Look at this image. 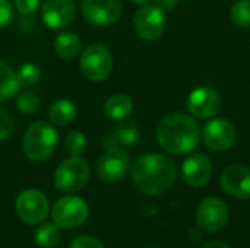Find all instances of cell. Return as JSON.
<instances>
[{
  "label": "cell",
  "mask_w": 250,
  "mask_h": 248,
  "mask_svg": "<svg viewBox=\"0 0 250 248\" xmlns=\"http://www.w3.org/2000/svg\"><path fill=\"white\" fill-rule=\"evenodd\" d=\"M177 178V167L170 156L163 153H145L139 156L132 168L135 187L151 196L163 194L171 189Z\"/></svg>",
  "instance_id": "cell-1"
},
{
  "label": "cell",
  "mask_w": 250,
  "mask_h": 248,
  "mask_svg": "<svg viewBox=\"0 0 250 248\" xmlns=\"http://www.w3.org/2000/svg\"><path fill=\"white\" fill-rule=\"evenodd\" d=\"M201 139V129L192 115L183 113L167 114L157 127V140L160 146L174 155L192 152Z\"/></svg>",
  "instance_id": "cell-2"
},
{
  "label": "cell",
  "mask_w": 250,
  "mask_h": 248,
  "mask_svg": "<svg viewBox=\"0 0 250 248\" xmlns=\"http://www.w3.org/2000/svg\"><path fill=\"white\" fill-rule=\"evenodd\" d=\"M57 143H59L57 130L45 121H37L31 124L26 129L22 139L23 153L32 162L47 161L54 153Z\"/></svg>",
  "instance_id": "cell-3"
},
{
  "label": "cell",
  "mask_w": 250,
  "mask_h": 248,
  "mask_svg": "<svg viewBox=\"0 0 250 248\" xmlns=\"http://www.w3.org/2000/svg\"><path fill=\"white\" fill-rule=\"evenodd\" d=\"M89 165L81 155H70L63 159L54 171V186L63 193H76L82 190L89 180Z\"/></svg>",
  "instance_id": "cell-4"
},
{
  "label": "cell",
  "mask_w": 250,
  "mask_h": 248,
  "mask_svg": "<svg viewBox=\"0 0 250 248\" xmlns=\"http://www.w3.org/2000/svg\"><path fill=\"white\" fill-rule=\"evenodd\" d=\"M89 216L86 202L78 196H63L57 199L51 209L53 222L63 229H73L85 224Z\"/></svg>",
  "instance_id": "cell-5"
},
{
  "label": "cell",
  "mask_w": 250,
  "mask_h": 248,
  "mask_svg": "<svg viewBox=\"0 0 250 248\" xmlns=\"http://www.w3.org/2000/svg\"><path fill=\"white\" fill-rule=\"evenodd\" d=\"M79 67L82 75L94 82H101L111 73L113 69V57L108 48L104 44L95 42L83 48Z\"/></svg>",
  "instance_id": "cell-6"
},
{
  "label": "cell",
  "mask_w": 250,
  "mask_h": 248,
  "mask_svg": "<svg viewBox=\"0 0 250 248\" xmlns=\"http://www.w3.org/2000/svg\"><path fill=\"white\" fill-rule=\"evenodd\" d=\"M15 209L22 222L35 225L47 218L50 212V203L44 193L35 189H28L21 191L16 197Z\"/></svg>",
  "instance_id": "cell-7"
},
{
  "label": "cell",
  "mask_w": 250,
  "mask_h": 248,
  "mask_svg": "<svg viewBox=\"0 0 250 248\" xmlns=\"http://www.w3.org/2000/svg\"><path fill=\"white\" fill-rule=\"evenodd\" d=\"M133 26L139 38L155 41L166 29V13L158 4H144L133 16Z\"/></svg>",
  "instance_id": "cell-8"
},
{
  "label": "cell",
  "mask_w": 250,
  "mask_h": 248,
  "mask_svg": "<svg viewBox=\"0 0 250 248\" xmlns=\"http://www.w3.org/2000/svg\"><path fill=\"white\" fill-rule=\"evenodd\" d=\"M230 210L220 197H207L201 202L196 212V222L205 232H218L229 222Z\"/></svg>",
  "instance_id": "cell-9"
},
{
  "label": "cell",
  "mask_w": 250,
  "mask_h": 248,
  "mask_svg": "<svg viewBox=\"0 0 250 248\" xmlns=\"http://www.w3.org/2000/svg\"><path fill=\"white\" fill-rule=\"evenodd\" d=\"M82 16L95 26H110L119 20L123 12L120 0H82Z\"/></svg>",
  "instance_id": "cell-10"
},
{
  "label": "cell",
  "mask_w": 250,
  "mask_h": 248,
  "mask_svg": "<svg viewBox=\"0 0 250 248\" xmlns=\"http://www.w3.org/2000/svg\"><path fill=\"white\" fill-rule=\"evenodd\" d=\"M186 105L192 117L207 120L215 117L220 113L223 101L215 89L208 86H201L189 94Z\"/></svg>",
  "instance_id": "cell-11"
},
{
  "label": "cell",
  "mask_w": 250,
  "mask_h": 248,
  "mask_svg": "<svg viewBox=\"0 0 250 248\" xmlns=\"http://www.w3.org/2000/svg\"><path fill=\"white\" fill-rule=\"evenodd\" d=\"M205 145L215 152H226L236 143L237 133L234 126L224 118H214L208 121L202 130Z\"/></svg>",
  "instance_id": "cell-12"
},
{
  "label": "cell",
  "mask_w": 250,
  "mask_h": 248,
  "mask_svg": "<svg viewBox=\"0 0 250 248\" xmlns=\"http://www.w3.org/2000/svg\"><path fill=\"white\" fill-rule=\"evenodd\" d=\"M130 159L129 155L120 149L113 148L107 149L97 162V174L101 180L107 183H116L126 177L129 172Z\"/></svg>",
  "instance_id": "cell-13"
},
{
  "label": "cell",
  "mask_w": 250,
  "mask_h": 248,
  "mask_svg": "<svg viewBox=\"0 0 250 248\" xmlns=\"http://www.w3.org/2000/svg\"><path fill=\"white\" fill-rule=\"evenodd\" d=\"M76 15L75 0H44L41 7V18L51 29L67 28Z\"/></svg>",
  "instance_id": "cell-14"
},
{
  "label": "cell",
  "mask_w": 250,
  "mask_h": 248,
  "mask_svg": "<svg viewBox=\"0 0 250 248\" xmlns=\"http://www.w3.org/2000/svg\"><path fill=\"white\" fill-rule=\"evenodd\" d=\"M221 186L234 199H250V168L243 164L227 167L221 174Z\"/></svg>",
  "instance_id": "cell-15"
},
{
  "label": "cell",
  "mask_w": 250,
  "mask_h": 248,
  "mask_svg": "<svg viewBox=\"0 0 250 248\" xmlns=\"http://www.w3.org/2000/svg\"><path fill=\"white\" fill-rule=\"evenodd\" d=\"M182 175L188 186L202 187L212 175L211 159L205 153H192L182 167Z\"/></svg>",
  "instance_id": "cell-16"
},
{
  "label": "cell",
  "mask_w": 250,
  "mask_h": 248,
  "mask_svg": "<svg viewBox=\"0 0 250 248\" xmlns=\"http://www.w3.org/2000/svg\"><path fill=\"white\" fill-rule=\"evenodd\" d=\"M133 111V101L129 95L114 94L104 102V114L110 120L123 121Z\"/></svg>",
  "instance_id": "cell-17"
},
{
  "label": "cell",
  "mask_w": 250,
  "mask_h": 248,
  "mask_svg": "<svg viewBox=\"0 0 250 248\" xmlns=\"http://www.w3.org/2000/svg\"><path fill=\"white\" fill-rule=\"evenodd\" d=\"M54 51L63 60H73L82 51V41L75 32H62L54 39Z\"/></svg>",
  "instance_id": "cell-18"
},
{
  "label": "cell",
  "mask_w": 250,
  "mask_h": 248,
  "mask_svg": "<svg viewBox=\"0 0 250 248\" xmlns=\"http://www.w3.org/2000/svg\"><path fill=\"white\" fill-rule=\"evenodd\" d=\"M50 121L56 126H67L76 118V107L70 99H56L48 110Z\"/></svg>",
  "instance_id": "cell-19"
},
{
  "label": "cell",
  "mask_w": 250,
  "mask_h": 248,
  "mask_svg": "<svg viewBox=\"0 0 250 248\" xmlns=\"http://www.w3.org/2000/svg\"><path fill=\"white\" fill-rule=\"evenodd\" d=\"M19 88L21 83L16 73L3 60H0V102L7 101L16 95Z\"/></svg>",
  "instance_id": "cell-20"
},
{
  "label": "cell",
  "mask_w": 250,
  "mask_h": 248,
  "mask_svg": "<svg viewBox=\"0 0 250 248\" xmlns=\"http://www.w3.org/2000/svg\"><path fill=\"white\" fill-rule=\"evenodd\" d=\"M35 244L41 248H51L60 241V227L53 224H42L35 229L34 234Z\"/></svg>",
  "instance_id": "cell-21"
},
{
  "label": "cell",
  "mask_w": 250,
  "mask_h": 248,
  "mask_svg": "<svg viewBox=\"0 0 250 248\" xmlns=\"http://www.w3.org/2000/svg\"><path fill=\"white\" fill-rule=\"evenodd\" d=\"M113 136L117 139L120 146H132L139 140V130L135 123L126 121V123H120L119 126H116Z\"/></svg>",
  "instance_id": "cell-22"
},
{
  "label": "cell",
  "mask_w": 250,
  "mask_h": 248,
  "mask_svg": "<svg viewBox=\"0 0 250 248\" xmlns=\"http://www.w3.org/2000/svg\"><path fill=\"white\" fill-rule=\"evenodd\" d=\"M231 20L240 28H250V0H237L230 9Z\"/></svg>",
  "instance_id": "cell-23"
},
{
  "label": "cell",
  "mask_w": 250,
  "mask_h": 248,
  "mask_svg": "<svg viewBox=\"0 0 250 248\" xmlns=\"http://www.w3.org/2000/svg\"><path fill=\"white\" fill-rule=\"evenodd\" d=\"M18 80L23 86H34L41 79V69L34 63H25L16 72Z\"/></svg>",
  "instance_id": "cell-24"
},
{
  "label": "cell",
  "mask_w": 250,
  "mask_h": 248,
  "mask_svg": "<svg viewBox=\"0 0 250 248\" xmlns=\"http://www.w3.org/2000/svg\"><path fill=\"white\" fill-rule=\"evenodd\" d=\"M86 145H88V140H86V136L78 130L75 132H70L64 140V149L69 155H81L85 149H86Z\"/></svg>",
  "instance_id": "cell-25"
},
{
  "label": "cell",
  "mask_w": 250,
  "mask_h": 248,
  "mask_svg": "<svg viewBox=\"0 0 250 248\" xmlns=\"http://www.w3.org/2000/svg\"><path fill=\"white\" fill-rule=\"evenodd\" d=\"M18 110L23 114H32L38 110L40 107V99L35 94L32 92H23L18 96L16 101Z\"/></svg>",
  "instance_id": "cell-26"
},
{
  "label": "cell",
  "mask_w": 250,
  "mask_h": 248,
  "mask_svg": "<svg viewBox=\"0 0 250 248\" xmlns=\"http://www.w3.org/2000/svg\"><path fill=\"white\" fill-rule=\"evenodd\" d=\"M69 248H105L104 244L95 238V237H91V235H81V237H76L72 243Z\"/></svg>",
  "instance_id": "cell-27"
},
{
  "label": "cell",
  "mask_w": 250,
  "mask_h": 248,
  "mask_svg": "<svg viewBox=\"0 0 250 248\" xmlns=\"http://www.w3.org/2000/svg\"><path fill=\"white\" fill-rule=\"evenodd\" d=\"M15 7L21 15L29 16L38 10L40 0H15Z\"/></svg>",
  "instance_id": "cell-28"
},
{
  "label": "cell",
  "mask_w": 250,
  "mask_h": 248,
  "mask_svg": "<svg viewBox=\"0 0 250 248\" xmlns=\"http://www.w3.org/2000/svg\"><path fill=\"white\" fill-rule=\"evenodd\" d=\"M13 130V120L7 111L0 108V140H4L9 137V134Z\"/></svg>",
  "instance_id": "cell-29"
},
{
  "label": "cell",
  "mask_w": 250,
  "mask_h": 248,
  "mask_svg": "<svg viewBox=\"0 0 250 248\" xmlns=\"http://www.w3.org/2000/svg\"><path fill=\"white\" fill-rule=\"evenodd\" d=\"M13 19V4L10 0H0V28H6Z\"/></svg>",
  "instance_id": "cell-30"
},
{
  "label": "cell",
  "mask_w": 250,
  "mask_h": 248,
  "mask_svg": "<svg viewBox=\"0 0 250 248\" xmlns=\"http://www.w3.org/2000/svg\"><path fill=\"white\" fill-rule=\"evenodd\" d=\"M103 148L107 149H113V148H120V143L117 142V139L113 134H108L105 137H103Z\"/></svg>",
  "instance_id": "cell-31"
},
{
  "label": "cell",
  "mask_w": 250,
  "mask_h": 248,
  "mask_svg": "<svg viewBox=\"0 0 250 248\" xmlns=\"http://www.w3.org/2000/svg\"><path fill=\"white\" fill-rule=\"evenodd\" d=\"M180 0H155V4H158L163 10H173L177 7Z\"/></svg>",
  "instance_id": "cell-32"
},
{
  "label": "cell",
  "mask_w": 250,
  "mask_h": 248,
  "mask_svg": "<svg viewBox=\"0 0 250 248\" xmlns=\"http://www.w3.org/2000/svg\"><path fill=\"white\" fill-rule=\"evenodd\" d=\"M201 248H231L229 244L223 243V241H208L205 243Z\"/></svg>",
  "instance_id": "cell-33"
},
{
  "label": "cell",
  "mask_w": 250,
  "mask_h": 248,
  "mask_svg": "<svg viewBox=\"0 0 250 248\" xmlns=\"http://www.w3.org/2000/svg\"><path fill=\"white\" fill-rule=\"evenodd\" d=\"M132 3H136V4H145L148 0H130Z\"/></svg>",
  "instance_id": "cell-34"
}]
</instances>
